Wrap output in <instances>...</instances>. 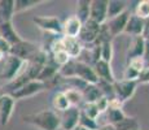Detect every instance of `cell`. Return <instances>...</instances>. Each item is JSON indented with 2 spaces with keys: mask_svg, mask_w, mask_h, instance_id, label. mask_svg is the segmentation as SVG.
<instances>
[{
  "mask_svg": "<svg viewBox=\"0 0 149 130\" xmlns=\"http://www.w3.org/2000/svg\"><path fill=\"white\" fill-rule=\"evenodd\" d=\"M22 121L25 124L34 126L38 130H58L60 129V118L58 113L52 109H43V111L30 113L22 116Z\"/></svg>",
  "mask_w": 149,
  "mask_h": 130,
  "instance_id": "1",
  "label": "cell"
},
{
  "mask_svg": "<svg viewBox=\"0 0 149 130\" xmlns=\"http://www.w3.org/2000/svg\"><path fill=\"white\" fill-rule=\"evenodd\" d=\"M26 66V61L13 56V55H7L4 57V64H3V68L0 70V78L5 81V83H8L13 81L14 78H17L21 73H24Z\"/></svg>",
  "mask_w": 149,
  "mask_h": 130,
  "instance_id": "2",
  "label": "cell"
},
{
  "mask_svg": "<svg viewBox=\"0 0 149 130\" xmlns=\"http://www.w3.org/2000/svg\"><path fill=\"white\" fill-rule=\"evenodd\" d=\"M51 86L48 85L47 82H43V81L39 79H31L26 82L24 86L18 89V90L10 92V96L13 98L14 100H22V99H29V98H33L35 95L40 94L42 91L49 89Z\"/></svg>",
  "mask_w": 149,
  "mask_h": 130,
  "instance_id": "3",
  "label": "cell"
},
{
  "mask_svg": "<svg viewBox=\"0 0 149 130\" xmlns=\"http://www.w3.org/2000/svg\"><path fill=\"white\" fill-rule=\"evenodd\" d=\"M101 26L102 25L96 24L92 20H88L87 22H84V24L82 25L81 33H79L77 39L81 42L83 48H84V46H87V48H92L93 46L97 44V38H99Z\"/></svg>",
  "mask_w": 149,
  "mask_h": 130,
  "instance_id": "4",
  "label": "cell"
},
{
  "mask_svg": "<svg viewBox=\"0 0 149 130\" xmlns=\"http://www.w3.org/2000/svg\"><path fill=\"white\" fill-rule=\"evenodd\" d=\"M33 22L39 27L40 30L45 31V33H51L54 35L62 37V22L60 18L54 16H38L34 17Z\"/></svg>",
  "mask_w": 149,
  "mask_h": 130,
  "instance_id": "5",
  "label": "cell"
},
{
  "mask_svg": "<svg viewBox=\"0 0 149 130\" xmlns=\"http://www.w3.org/2000/svg\"><path fill=\"white\" fill-rule=\"evenodd\" d=\"M74 77L88 85H96L99 81L92 65L82 60H74Z\"/></svg>",
  "mask_w": 149,
  "mask_h": 130,
  "instance_id": "6",
  "label": "cell"
},
{
  "mask_svg": "<svg viewBox=\"0 0 149 130\" xmlns=\"http://www.w3.org/2000/svg\"><path fill=\"white\" fill-rule=\"evenodd\" d=\"M139 83L136 81H126V79H116L113 83L114 96L119 99L121 102H127L128 99L134 96L136 91V87Z\"/></svg>",
  "mask_w": 149,
  "mask_h": 130,
  "instance_id": "7",
  "label": "cell"
},
{
  "mask_svg": "<svg viewBox=\"0 0 149 130\" xmlns=\"http://www.w3.org/2000/svg\"><path fill=\"white\" fill-rule=\"evenodd\" d=\"M39 50H40V48H38V46H36L35 43L22 39L21 42L16 43V44H13L12 47H10L9 55H13V56L18 57V59L27 63Z\"/></svg>",
  "mask_w": 149,
  "mask_h": 130,
  "instance_id": "8",
  "label": "cell"
},
{
  "mask_svg": "<svg viewBox=\"0 0 149 130\" xmlns=\"http://www.w3.org/2000/svg\"><path fill=\"white\" fill-rule=\"evenodd\" d=\"M130 14H131L130 11L127 9L123 13L113 17V18H109L104 24L105 27L108 29V33H109V35L111 37V39L116 38L119 34L125 33V27H126V24H127V20H128V17H130Z\"/></svg>",
  "mask_w": 149,
  "mask_h": 130,
  "instance_id": "9",
  "label": "cell"
},
{
  "mask_svg": "<svg viewBox=\"0 0 149 130\" xmlns=\"http://www.w3.org/2000/svg\"><path fill=\"white\" fill-rule=\"evenodd\" d=\"M81 109L79 107H69L66 111L58 115L60 118V129L62 130H73L79 124Z\"/></svg>",
  "mask_w": 149,
  "mask_h": 130,
  "instance_id": "10",
  "label": "cell"
},
{
  "mask_svg": "<svg viewBox=\"0 0 149 130\" xmlns=\"http://www.w3.org/2000/svg\"><path fill=\"white\" fill-rule=\"evenodd\" d=\"M90 20L99 25L108 21V0H91Z\"/></svg>",
  "mask_w": 149,
  "mask_h": 130,
  "instance_id": "11",
  "label": "cell"
},
{
  "mask_svg": "<svg viewBox=\"0 0 149 130\" xmlns=\"http://www.w3.org/2000/svg\"><path fill=\"white\" fill-rule=\"evenodd\" d=\"M14 105H16V100L9 94L4 92L0 96V125L1 126L9 124L14 112Z\"/></svg>",
  "mask_w": 149,
  "mask_h": 130,
  "instance_id": "12",
  "label": "cell"
},
{
  "mask_svg": "<svg viewBox=\"0 0 149 130\" xmlns=\"http://www.w3.org/2000/svg\"><path fill=\"white\" fill-rule=\"evenodd\" d=\"M145 48V39L140 37H132L128 43V47L126 50V61H130L135 57H143Z\"/></svg>",
  "mask_w": 149,
  "mask_h": 130,
  "instance_id": "13",
  "label": "cell"
},
{
  "mask_svg": "<svg viewBox=\"0 0 149 130\" xmlns=\"http://www.w3.org/2000/svg\"><path fill=\"white\" fill-rule=\"evenodd\" d=\"M92 68H93V70H95L96 76L100 81L114 83L116 77H114L113 70H111L110 63H107V61H104V60H99V61H96L95 64L92 65Z\"/></svg>",
  "mask_w": 149,
  "mask_h": 130,
  "instance_id": "14",
  "label": "cell"
},
{
  "mask_svg": "<svg viewBox=\"0 0 149 130\" xmlns=\"http://www.w3.org/2000/svg\"><path fill=\"white\" fill-rule=\"evenodd\" d=\"M61 42H62V47L64 51L69 55L71 60H77L78 56H81L82 51H83V46L81 44L77 38H68V37H61Z\"/></svg>",
  "mask_w": 149,
  "mask_h": 130,
  "instance_id": "15",
  "label": "cell"
},
{
  "mask_svg": "<svg viewBox=\"0 0 149 130\" xmlns=\"http://www.w3.org/2000/svg\"><path fill=\"white\" fill-rule=\"evenodd\" d=\"M0 38L4 39L10 47L22 40V38L16 31L12 22H3V24H0Z\"/></svg>",
  "mask_w": 149,
  "mask_h": 130,
  "instance_id": "16",
  "label": "cell"
},
{
  "mask_svg": "<svg viewBox=\"0 0 149 130\" xmlns=\"http://www.w3.org/2000/svg\"><path fill=\"white\" fill-rule=\"evenodd\" d=\"M82 29V22L77 18L75 16L69 17L62 24V37L68 38H78Z\"/></svg>",
  "mask_w": 149,
  "mask_h": 130,
  "instance_id": "17",
  "label": "cell"
},
{
  "mask_svg": "<svg viewBox=\"0 0 149 130\" xmlns=\"http://www.w3.org/2000/svg\"><path fill=\"white\" fill-rule=\"evenodd\" d=\"M144 25H145L144 20L139 18L135 14H130L125 27V33L131 35V38L132 37H140L143 34V30H144Z\"/></svg>",
  "mask_w": 149,
  "mask_h": 130,
  "instance_id": "18",
  "label": "cell"
},
{
  "mask_svg": "<svg viewBox=\"0 0 149 130\" xmlns=\"http://www.w3.org/2000/svg\"><path fill=\"white\" fill-rule=\"evenodd\" d=\"M128 11L131 14H135L139 18L147 21L149 20V0H139V1H131Z\"/></svg>",
  "mask_w": 149,
  "mask_h": 130,
  "instance_id": "19",
  "label": "cell"
},
{
  "mask_svg": "<svg viewBox=\"0 0 149 130\" xmlns=\"http://www.w3.org/2000/svg\"><path fill=\"white\" fill-rule=\"evenodd\" d=\"M14 14V0H0V24L12 22Z\"/></svg>",
  "mask_w": 149,
  "mask_h": 130,
  "instance_id": "20",
  "label": "cell"
},
{
  "mask_svg": "<svg viewBox=\"0 0 149 130\" xmlns=\"http://www.w3.org/2000/svg\"><path fill=\"white\" fill-rule=\"evenodd\" d=\"M51 104H52V111H54L56 113H61V112L66 111V109L70 107L66 96H65L64 91H56L52 96V100H51Z\"/></svg>",
  "mask_w": 149,
  "mask_h": 130,
  "instance_id": "21",
  "label": "cell"
},
{
  "mask_svg": "<svg viewBox=\"0 0 149 130\" xmlns=\"http://www.w3.org/2000/svg\"><path fill=\"white\" fill-rule=\"evenodd\" d=\"M128 3L123 0H108V20L118 16L128 9Z\"/></svg>",
  "mask_w": 149,
  "mask_h": 130,
  "instance_id": "22",
  "label": "cell"
},
{
  "mask_svg": "<svg viewBox=\"0 0 149 130\" xmlns=\"http://www.w3.org/2000/svg\"><path fill=\"white\" fill-rule=\"evenodd\" d=\"M90 5L91 0H79V1H77L75 14L74 16L82 22V25L90 20Z\"/></svg>",
  "mask_w": 149,
  "mask_h": 130,
  "instance_id": "23",
  "label": "cell"
},
{
  "mask_svg": "<svg viewBox=\"0 0 149 130\" xmlns=\"http://www.w3.org/2000/svg\"><path fill=\"white\" fill-rule=\"evenodd\" d=\"M83 103H96L101 98V92L96 85H87L82 91Z\"/></svg>",
  "mask_w": 149,
  "mask_h": 130,
  "instance_id": "24",
  "label": "cell"
},
{
  "mask_svg": "<svg viewBox=\"0 0 149 130\" xmlns=\"http://www.w3.org/2000/svg\"><path fill=\"white\" fill-rule=\"evenodd\" d=\"M43 3H45V0H14V13H21L33 9Z\"/></svg>",
  "mask_w": 149,
  "mask_h": 130,
  "instance_id": "25",
  "label": "cell"
},
{
  "mask_svg": "<svg viewBox=\"0 0 149 130\" xmlns=\"http://www.w3.org/2000/svg\"><path fill=\"white\" fill-rule=\"evenodd\" d=\"M100 47V60H104L107 63H111L113 60V43L111 40H104L99 44Z\"/></svg>",
  "mask_w": 149,
  "mask_h": 130,
  "instance_id": "26",
  "label": "cell"
},
{
  "mask_svg": "<svg viewBox=\"0 0 149 130\" xmlns=\"http://www.w3.org/2000/svg\"><path fill=\"white\" fill-rule=\"evenodd\" d=\"M66 96L70 107H81L83 103V98H82V92L75 90V89H66V90H62Z\"/></svg>",
  "mask_w": 149,
  "mask_h": 130,
  "instance_id": "27",
  "label": "cell"
},
{
  "mask_svg": "<svg viewBox=\"0 0 149 130\" xmlns=\"http://www.w3.org/2000/svg\"><path fill=\"white\" fill-rule=\"evenodd\" d=\"M117 130H136L140 129V122L136 117H131V116H126L119 124L116 125Z\"/></svg>",
  "mask_w": 149,
  "mask_h": 130,
  "instance_id": "28",
  "label": "cell"
},
{
  "mask_svg": "<svg viewBox=\"0 0 149 130\" xmlns=\"http://www.w3.org/2000/svg\"><path fill=\"white\" fill-rule=\"evenodd\" d=\"M105 113H107V117L109 120L108 124H110V125H113V126L119 124L123 118L127 116L122 109H117V108H108V111L105 112Z\"/></svg>",
  "mask_w": 149,
  "mask_h": 130,
  "instance_id": "29",
  "label": "cell"
},
{
  "mask_svg": "<svg viewBox=\"0 0 149 130\" xmlns=\"http://www.w3.org/2000/svg\"><path fill=\"white\" fill-rule=\"evenodd\" d=\"M97 89L101 92V96H104L105 99L108 100H111L114 96V89H113V83H109V82H105V81H97L96 83Z\"/></svg>",
  "mask_w": 149,
  "mask_h": 130,
  "instance_id": "30",
  "label": "cell"
},
{
  "mask_svg": "<svg viewBox=\"0 0 149 130\" xmlns=\"http://www.w3.org/2000/svg\"><path fill=\"white\" fill-rule=\"evenodd\" d=\"M79 109H81V112L83 115H86L87 117L92 118V120H97L100 116V112L95 103H82Z\"/></svg>",
  "mask_w": 149,
  "mask_h": 130,
  "instance_id": "31",
  "label": "cell"
},
{
  "mask_svg": "<svg viewBox=\"0 0 149 130\" xmlns=\"http://www.w3.org/2000/svg\"><path fill=\"white\" fill-rule=\"evenodd\" d=\"M49 57H51V60H52L54 64L58 66V68L66 65L71 60L70 57H69V55L65 51H57V52H54V53H51Z\"/></svg>",
  "mask_w": 149,
  "mask_h": 130,
  "instance_id": "32",
  "label": "cell"
},
{
  "mask_svg": "<svg viewBox=\"0 0 149 130\" xmlns=\"http://www.w3.org/2000/svg\"><path fill=\"white\" fill-rule=\"evenodd\" d=\"M78 125L83 126L84 129L87 130H97L99 129V122H97V120H92V118L87 117L86 115H83L81 112V116H79V124Z\"/></svg>",
  "mask_w": 149,
  "mask_h": 130,
  "instance_id": "33",
  "label": "cell"
},
{
  "mask_svg": "<svg viewBox=\"0 0 149 130\" xmlns=\"http://www.w3.org/2000/svg\"><path fill=\"white\" fill-rule=\"evenodd\" d=\"M127 65L130 66V68L135 69V70L139 72V73H141V72L145 69V66H147V64H145V61H144L143 57H135V59H131L130 61H127Z\"/></svg>",
  "mask_w": 149,
  "mask_h": 130,
  "instance_id": "34",
  "label": "cell"
},
{
  "mask_svg": "<svg viewBox=\"0 0 149 130\" xmlns=\"http://www.w3.org/2000/svg\"><path fill=\"white\" fill-rule=\"evenodd\" d=\"M139 76H140L139 72H136L135 69L130 68L128 65H126L125 72H123V78H122V79H126V81H136V82H137V79H139Z\"/></svg>",
  "mask_w": 149,
  "mask_h": 130,
  "instance_id": "35",
  "label": "cell"
},
{
  "mask_svg": "<svg viewBox=\"0 0 149 130\" xmlns=\"http://www.w3.org/2000/svg\"><path fill=\"white\" fill-rule=\"evenodd\" d=\"M95 104H96L97 109H99L100 115H101V113H105V112L108 111V108H109V100H108V99H105L104 96L100 98V99L97 100Z\"/></svg>",
  "mask_w": 149,
  "mask_h": 130,
  "instance_id": "36",
  "label": "cell"
},
{
  "mask_svg": "<svg viewBox=\"0 0 149 130\" xmlns=\"http://www.w3.org/2000/svg\"><path fill=\"white\" fill-rule=\"evenodd\" d=\"M137 83H149V66H145V69L140 73Z\"/></svg>",
  "mask_w": 149,
  "mask_h": 130,
  "instance_id": "37",
  "label": "cell"
},
{
  "mask_svg": "<svg viewBox=\"0 0 149 130\" xmlns=\"http://www.w3.org/2000/svg\"><path fill=\"white\" fill-rule=\"evenodd\" d=\"M0 51L4 55H9V51H10V46L1 38H0Z\"/></svg>",
  "mask_w": 149,
  "mask_h": 130,
  "instance_id": "38",
  "label": "cell"
},
{
  "mask_svg": "<svg viewBox=\"0 0 149 130\" xmlns=\"http://www.w3.org/2000/svg\"><path fill=\"white\" fill-rule=\"evenodd\" d=\"M147 66H149V40H145V48H144V55H143Z\"/></svg>",
  "mask_w": 149,
  "mask_h": 130,
  "instance_id": "39",
  "label": "cell"
},
{
  "mask_svg": "<svg viewBox=\"0 0 149 130\" xmlns=\"http://www.w3.org/2000/svg\"><path fill=\"white\" fill-rule=\"evenodd\" d=\"M97 130H117V129H116V126L110 125V124H104V125H100Z\"/></svg>",
  "mask_w": 149,
  "mask_h": 130,
  "instance_id": "40",
  "label": "cell"
},
{
  "mask_svg": "<svg viewBox=\"0 0 149 130\" xmlns=\"http://www.w3.org/2000/svg\"><path fill=\"white\" fill-rule=\"evenodd\" d=\"M73 130H87V129H84L83 126H81V125H78V126H75Z\"/></svg>",
  "mask_w": 149,
  "mask_h": 130,
  "instance_id": "41",
  "label": "cell"
},
{
  "mask_svg": "<svg viewBox=\"0 0 149 130\" xmlns=\"http://www.w3.org/2000/svg\"><path fill=\"white\" fill-rule=\"evenodd\" d=\"M5 56H7V55H4L1 51H0V61H1V60H4V57H5Z\"/></svg>",
  "mask_w": 149,
  "mask_h": 130,
  "instance_id": "42",
  "label": "cell"
},
{
  "mask_svg": "<svg viewBox=\"0 0 149 130\" xmlns=\"http://www.w3.org/2000/svg\"><path fill=\"white\" fill-rule=\"evenodd\" d=\"M3 94H4V91H3V90H1V87H0V96H1Z\"/></svg>",
  "mask_w": 149,
  "mask_h": 130,
  "instance_id": "43",
  "label": "cell"
},
{
  "mask_svg": "<svg viewBox=\"0 0 149 130\" xmlns=\"http://www.w3.org/2000/svg\"><path fill=\"white\" fill-rule=\"evenodd\" d=\"M58 130H62V129H58Z\"/></svg>",
  "mask_w": 149,
  "mask_h": 130,
  "instance_id": "44",
  "label": "cell"
}]
</instances>
